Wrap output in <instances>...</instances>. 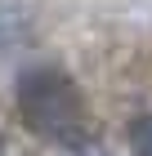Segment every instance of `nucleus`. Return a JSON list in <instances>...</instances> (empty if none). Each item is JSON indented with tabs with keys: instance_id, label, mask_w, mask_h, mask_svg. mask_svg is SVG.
<instances>
[{
	"instance_id": "nucleus-1",
	"label": "nucleus",
	"mask_w": 152,
	"mask_h": 156,
	"mask_svg": "<svg viewBox=\"0 0 152 156\" xmlns=\"http://www.w3.org/2000/svg\"><path fill=\"white\" fill-rule=\"evenodd\" d=\"M13 103L23 125L45 138L49 147H58L67 156H81L94 143V120H90V103H85L81 85L72 80L63 67H27L13 80Z\"/></svg>"
},
{
	"instance_id": "nucleus-2",
	"label": "nucleus",
	"mask_w": 152,
	"mask_h": 156,
	"mask_svg": "<svg viewBox=\"0 0 152 156\" xmlns=\"http://www.w3.org/2000/svg\"><path fill=\"white\" fill-rule=\"evenodd\" d=\"M125 138H130V152L134 156H152V112H143V116L130 120Z\"/></svg>"
},
{
	"instance_id": "nucleus-3",
	"label": "nucleus",
	"mask_w": 152,
	"mask_h": 156,
	"mask_svg": "<svg viewBox=\"0 0 152 156\" xmlns=\"http://www.w3.org/2000/svg\"><path fill=\"white\" fill-rule=\"evenodd\" d=\"M0 152H5V143H0Z\"/></svg>"
}]
</instances>
